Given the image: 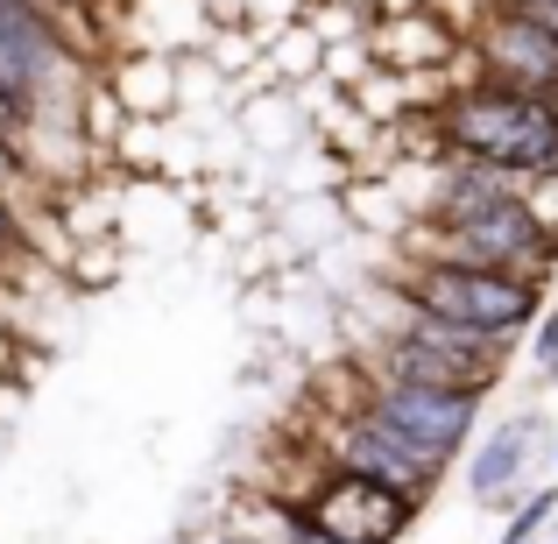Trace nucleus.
Wrapping results in <instances>:
<instances>
[{"instance_id": "nucleus-1", "label": "nucleus", "mask_w": 558, "mask_h": 544, "mask_svg": "<svg viewBox=\"0 0 558 544\" xmlns=\"http://www.w3.org/2000/svg\"><path fill=\"white\" fill-rule=\"evenodd\" d=\"M389 255L403 262H466V269H509L531 276V283L551 290L558 276V219L537 205V191L523 198H502L488 213L460 219V227H438V219H410L389 241Z\"/></svg>"}, {"instance_id": "nucleus-2", "label": "nucleus", "mask_w": 558, "mask_h": 544, "mask_svg": "<svg viewBox=\"0 0 558 544\" xmlns=\"http://www.w3.org/2000/svg\"><path fill=\"white\" fill-rule=\"evenodd\" d=\"M389 290H403L417 312L452 318L466 333H488V340H523L545 312V283L531 276H509V269H466V262H403L389 255Z\"/></svg>"}, {"instance_id": "nucleus-3", "label": "nucleus", "mask_w": 558, "mask_h": 544, "mask_svg": "<svg viewBox=\"0 0 558 544\" xmlns=\"http://www.w3.org/2000/svg\"><path fill=\"white\" fill-rule=\"evenodd\" d=\"M290 432H298L326 467H354V474H375V481H389V488L417 495V503H432L438 481H446V460H432V452L410 446L403 432L375 424L368 410H312V403H298Z\"/></svg>"}, {"instance_id": "nucleus-4", "label": "nucleus", "mask_w": 558, "mask_h": 544, "mask_svg": "<svg viewBox=\"0 0 558 544\" xmlns=\"http://www.w3.org/2000/svg\"><path fill=\"white\" fill-rule=\"evenodd\" d=\"M368 375V367H361ZM361 410L389 432H403L410 446H424L432 460L460 467L466 446L481 438V396H460V389H424V382H389V375H368L361 382Z\"/></svg>"}, {"instance_id": "nucleus-5", "label": "nucleus", "mask_w": 558, "mask_h": 544, "mask_svg": "<svg viewBox=\"0 0 558 544\" xmlns=\"http://www.w3.org/2000/svg\"><path fill=\"white\" fill-rule=\"evenodd\" d=\"M298 509L332 544H403L410 523L424 517L417 495L389 488V481H375V474H354V467H326V474L298 495Z\"/></svg>"}, {"instance_id": "nucleus-6", "label": "nucleus", "mask_w": 558, "mask_h": 544, "mask_svg": "<svg viewBox=\"0 0 558 544\" xmlns=\"http://www.w3.org/2000/svg\"><path fill=\"white\" fill-rule=\"evenodd\" d=\"M481 64H488L495 85H517V93H558V28L537 22V14L495 0V14L474 36Z\"/></svg>"}, {"instance_id": "nucleus-7", "label": "nucleus", "mask_w": 558, "mask_h": 544, "mask_svg": "<svg viewBox=\"0 0 558 544\" xmlns=\"http://www.w3.org/2000/svg\"><path fill=\"white\" fill-rule=\"evenodd\" d=\"M537 432H545V424H537L531 410H523V418H502L495 432H481L474 446H466V495L509 517V509L531 495V446H537Z\"/></svg>"}, {"instance_id": "nucleus-8", "label": "nucleus", "mask_w": 558, "mask_h": 544, "mask_svg": "<svg viewBox=\"0 0 558 544\" xmlns=\"http://www.w3.org/2000/svg\"><path fill=\"white\" fill-rule=\"evenodd\" d=\"M113 78V93H121V107L135 113V121H178L184 113V85H178V57L170 50H121L99 64Z\"/></svg>"}, {"instance_id": "nucleus-9", "label": "nucleus", "mask_w": 558, "mask_h": 544, "mask_svg": "<svg viewBox=\"0 0 558 544\" xmlns=\"http://www.w3.org/2000/svg\"><path fill=\"white\" fill-rule=\"evenodd\" d=\"M368 50H375V64H389V71H438L452 50H460V36H452L432 8L424 14H375Z\"/></svg>"}, {"instance_id": "nucleus-10", "label": "nucleus", "mask_w": 558, "mask_h": 544, "mask_svg": "<svg viewBox=\"0 0 558 544\" xmlns=\"http://www.w3.org/2000/svg\"><path fill=\"white\" fill-rule=\"evenodd\" d=\"M332 213H340L354 233L381 241V247H389L396 233H403L410 219H417V213L403 205V191H396L389 178H340V191H332Z\"/></svg>"}, {"instance_id": "nucleus-11", "label": "nucleus", "mask_w": 558, "mask_h": 544, "mask_svg": "<svg viewBox=\"0 0 558 544\" xmlns=\"http://www.w3.org/2000/svg\"><path fill=\"white\" fill-rule=\"evenodd\" d=\"M318 71H326V43L312 36V22H290L283 36H269V43H262L255 93H262V85H290V93H298V85H312Z\"/></svg>"}, {"instance_id": "nucleus-12", "label": "nucleus", "mask_w": 558, "mask_h": 544, "mask_svg": "<svg viewBox=\"0 0 558 544\" xmlns=\"http://www.w3.org/2000/svg\"><path fill=\"white\" fill-rule=\"evenodd\" d=\"M128 121H135V113L121 107V93H113V78H107V71H93V78L78 85V135H85V142L99 149V164H107V170H113V149H121Z\"/></svg>"}, {"instance_id": "nucleus-13", "label": "nucleus", "mask_w": 558, "mask_h": 544, "mask_svg": "<svg viewBox=\"0 0 558 544\" xmlns=\"http://www.w3.org/2000/svg\"><path fill=\"white\" fill-rule=\"evenodd\" d=\"M128 276V241L121 233H99V241H78L64 262V290L71 298H99V290H113Z\"/></svg>"}, {"instance_id": "nucleus-14", "label": "nucleus", "mask_w": 558, "mask_h": 544, "mask_svg": "<svg viewBox=\"0 0 558 544\" xmlns=\"http://www.w3.org/2000/svg\"><path fill=\"white\" fill-rule=\"evenodd\" d=\"M551 523H558V474L545 481V488H531L517 509H509V523H502V537H495V544H545Z\"/></svg>"}, {"instance_id": "nucleus-15", "label": "nucleus", "mask_w": 558, "mask_h": 544, "mask_svg": "<svg viewBox=\"0 0 558 544\" xmlns=\"http://www.w3.org/2000/svg\"><path fill=\"white\" fill-rule=\"evenodd\" d=\"M0 198L14 205V213H36V205H50V191L36 184V170H28V156H22V142H0Z\"/></svg>"}, {"instance_id": "nucleus-16", "label": "nucleus", "mask_w": 558, "mask_h": 544, "mask_svg": "<svg viewBox=\"0 0 558 544\" xmlns=\"http://www.w3.org/2000/svg\"><path fill=\"white\" fill-rule=\"evenodd\" d=\"M375 71V50H368V28H361V36H347V43H326V71H318V78L332 85V93H354L361 78H368Z\"/></svg>"}, {"instance_id": "nucleus-17", "label": "nucleus", "mask_w": 558, "mask_h": 544, "mask_svg": "<svg viewBox=\"0 0 558 544\" xmlns=\"http://www.w3.org/2000/svg\"><path fill=\"white\" fill-rule=\"evenodd\" d=\"M304 22H312L318 43H347L375 22V8H354V0H304Z\"/></svg>"}, {"instance_id": "nucleus-18", "label": "nucleus", "mask_w": 558, "mask_h": 544, "mask_svg": "<svg viewBox=\"0 0 558 544\" xmlns=\"http://www.w3.org/2000/svg\"><path fill=\"white\" fill-rule=\"evenodd\" d=\"M531 340V367H537V382H558V304H545L537 312V326L523 333Z\"/></svg>"}, {"instance_id": "nucleus-19", "label": "nucleus", "mask_w": 558, "mask_h": 544, "mask_svg": "<svg viewBox=\"0 0 558 544\" xmlns=\"http://www.w3.org/2000/svg\"><path fill=\"white\" fill-rule=\"evenodd\" d=\"M290 22H304V0H247V28H255L262 43L283 36Z\"/></svg>"}, {"instance_id": "nucleus-20", "label": "nucleus", "mask_w": 558, "mask_h": 544, "mask_svg": "<svg viewBox=\"0 0 558 544\" xmlns=\"http://www.w3.org/2000/svg\"><path fill=\"white\" fill-rule=\"evenodd\" d=\"M28 113H36V99H28L22 85L0 71V142H22L28 135Z\"/></svg>"}, {"instance_id": "nucleus-21", "label": "nucleus", "mask_w": 558, "mask_h": 544, "mask_svg": "<svg viewBox=\"0 0 558 544\" xmlns=\"http://www.w3.org/2000/svg\"><path fill=\"white\" fill-rule=\"evenodd\" d=\"M432 0H375V14H424Z\"/></svg>"}, {"instance_id": "nucleus-22", "label": "nucleus", "mask_w": 558, "mask_h": 544, "mask_svg": "<svg viewBox=\"0 0 558 544\" xmlns=\"http://www.w3.org/2000/svg\"><path fill=\"white\" fill-rule=\"evenodd\" d=\"M551 474H558V432H551Z\"/></svg>"}, {"instance_id": "nucleus-23", "label": "nucleus", "mask_w": 558, "mask_h": 544, "mask_svg": "<svg viewBox=\"0 0 558 544\" xmlns=\"http://www.w3.org/2000/svg\"><path fill=\"white\" fill-rule=\"evenodd\" d=\"M545 544H558V523H551V537H545Z\"/></svg>"}, {"instance_id": "nucleus-24", "label": "nucleus", "mask_w": 558, "mask_h": 544, "mask_svg": "<svg viewBox=\"0 0 558 544\" xmlns=\"http://www.w3.org/2000/svg\"><path fill=\"white\" fill-rule=\"evenodd\" d=\"M43 8H64V0H43Z\"/></svg>"}, {"instance_id": "nucleus-25", "label": "nucleus", "mask_w": 558, "mask_h": 544, "mask_svg": "<svg viewBox=\"0 0 558 544\" xmlns=\"http://www.w3.org/2000/svg\"><path fill=\"white\" fill-rule=\"evenodd\" d=\"M354 8H375V0H354Z\"/></svg>"}, {"instance_id": "nucleus-26", "label": "nucleus", "mask_w": 558, "mask_h": 544, "mask_svg": "<svg viewBox=\"0 0 558 544\" xmlns=\"http://www.w3.org/2000/svg\"><path fill=\"white\" fill-rule=\"evenodd\" d=\"M551 389H558V382H551Z\"/></svg>"}]
</instances>
